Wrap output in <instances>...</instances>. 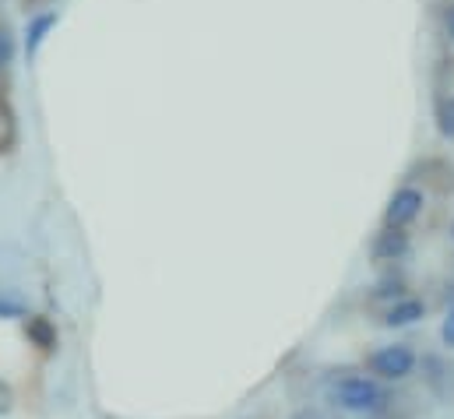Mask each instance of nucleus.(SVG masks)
Wrapping results in <instances>:
<instances>
[{
	"label": "nucleus",
	"mask_w": 454,
	"mask_h": 419,
	"mask_svg": "<svg viewBox=\"0 0 454 419\" xmlns=\"http://www.w3.org/2000/svg\"><path fill=\"white\" fill-rule=\"evenodd\" d=\"M14 409V391H11V384L0 377V416H7Z\"/></svg>",
	"instance_id": "obj_14"
},
{
	"label": "nucleus",
	"mask_w": 454,
	"mask_h": 419,
	"mask_svg": "<svg viewBox=\"0 0 454 419\" xmlns=\"http://www.w3.org/2000/svg\"><path fill=\"white\" fill-rule=\"evenodd\" d=\"M366 367H370V374H373L377 381L398 384V381H409V377L416 374L419 356H416V349H412V345L395 342V345H380L377 352H370Z\"/></svg>",
	"instance_id": "obj_2"
},
{
	"label": "nucleus",
	"mask_w": 454,
	"mask_h": 419,
	"mask_svg": "<svg viewBox=\"0 0 454 419\" xmlns=\"http://www.w3.org/2000/svg\"><path fill=\"white\" fill-rule=\"evenodd\" d=\"M427 209V194L416 187V184H402L391 198H387V205H384V225H391V229H405V225H412L419 215Z\"/></svg>",
	"instance_id": "obj_3"
},
{
	"label": "nucleus",
	"mask_w": 454,
	"mask_h": 419,
	"mask_svg": "<svg viewBox=\"0 0 454 419\" xmlns=\"http://www.w3.org/2000/svg\"><path fill=\"white\" fill-rule=\"evenodd\" d=\"M409 250H412L409 233H405V229H391V225H384V229L373 236V243H370L373 261H402Z\"/></svg>",
	"instance_id": "obj_5"
},
{
	"label": "nucleus",
	"mask_w": 454,
	"mask_h": 419,
	"mask_svg": "<svg viewBox=\"0 0 454 419\" xmlns=\"http://www.w3.org/2000/svg\"><path fill=\"white\" fill-rule=\"evenodd\" d=\"M387 296H395V300H402L405 296V289H402V282H391V279H384L377 289H373V300H387Z\"/></svg>",
	"instance_id": "obj_11"
},
{
	"label": "nucleus",
	"mask_w": 454,
	"mask_h": 419,
	"mask_svg": "<svg viewBox=\"0 0 454 419\" xmlns=\"http://www.w3.org/2000/svg\"><path fill=\"white\" fill-rule=\"evenodd\" d=\"M25 338H28V345H35L39 352H53V349H57V342H60L57 324L43 314L25 317Z\"/></svg>",
	"instance_id": "obj_6"
},
{
	"label": "nucleus",
	"mask_w": 454,
	"mask_h": 419,
	"mask_svg": "<svg viewBox=\"0 0 454 419\" xmlns=\"http://www.w3.org/2000/svg\"><path fill=\"white\" fill-rule=\"evenodd\" d=\"M441 342H444L448 349H454V304L448 307L444 320H441Z\"/></svg>",
	"instance_id": "obj_13"
},
{
	"label": "nucleus",
	"mask_w": 454,
	"mask_h": 419,
	"mask_svg": "<svg viewBox=\"0 0 454 419\" xmlns=\"http://www.w3.org/2000/svg\"><path fill=\"white\" fill-rule=\"evenodd\" d=\"M293 419H325V416H321L317 409H300V413H296Z\"/></svg>",
	"instance_id": "obj_15"
},
{
	"label": "nucleus",
	"mask_w": 454,
	"mask_h": 419,
	"mask_svg": "<svg viewBox=\"0 0 454 419\" xmlns=\"http://www.w3.org/2000/svg\"><path fill=\"white\" fill-rule=\"evenodd\" d=\"M451 240H454V222H451Z\"/></svg>",
	"instance_id": "obj_16"
},
{
	"label": "nucleus",
	"mask_w": 454,
	"mask_h": 419,
	"mask_svg": "<svg viewBox=\"0 0 454 419\" xmlns=\"http://www.w3.org/2000/svg\"><path fill=\"white\" fill-rule=\"evenodd\" d=\"M423 317H427V304H423V300L402 296V300H395V304L387 307L384 324H387V328H409V324H416V320H423Z\"/></svg>",
	"instance_id": "obj_7"
},
{
	"label": "nucleus",
	"mask_w": 454,
	"mask_h": 419,
	"mask_svg": "<svg viewBox=\"0 0 454 419\" xmlns=\"http://www.w3.org/2000/svg\"><path fill=\"white\" fill-rule=\"evenodd\" d=\"M332 399L335 406L345 409V413H380L387 406V391L377 377H363V374H348L341 377L339 384L332 388Z\"/></svg>",
	"instance_id": "obj_1"
},
{
	"label": "nucleus",
	"mask_w": 454,
	"mask_h": 419,
	"mask_svg": "<svg viewBox=\"0 0 454 419\" xmlns=\"http://www.w3.org/2000/svg\"><path fill=\"white\" fill-rule=\"evenodd\" d=\"M14 57H18V39L7 25H0V71H7L14 64Z\"/></svg>",
	"instance_id": "obj_10"
},
{
	"label": "nucleus",
	"mask_w": 454,
	"mask_h": 419,
	"mask_svg": "<svg viewBox=\"0 0 454 419\" xmlns=\"http://www.w3.org/2000/svg\"><path fill=\"white\" fill-rule=\"evenodd\" d=\"M437 18H441V32H444V39L454 43V0H448V4L441 7V14H437Z\"/></svg>",
	"instance_id": "obj_12"
},
{
	"label": "nucleus",
	"mask_w": 454,
	"mask_h": 419,
	"mask_svg": "<svg viewBox=\"0 0 454 419\" xmlns=\"http://www.w3.org/2000/svg\"><path fill=\"white\" fill-rule=\"evenodd\" d=\"M434 123L444 141H454V92H441L434 99Z\"/></svg>",
	"instance_id": "obj_8"
},
{
	"label": "nucleus",
	"mask_w": 454,
	"mask_h": 419,
	"mask_svg": "<svg viewBox=\"0 0 454 419\" xmlns=\"http://www.w3.org/2000/svg\"><path fill=\"white\" fill-rule=\"evenodd\" d=\"M57 25H60V11H35V14H28V21H25V39H21L28 60L39 57L43 43L50 39V32H53Z\"/></svg>",
	"instance_id": "obj_4"
},
{
	"label": "nucleus",
	"mask_w": 454,
	"mask_h": 419,
	"mask_svg": "<svg viewBox=\"0 0 454 419\" xmlns=\"http://www.w3.org/2000/svg\"><path fill=\"white\" fill-rule=\"evenodd\" d=\"M28 317V304L11 293V289H0V320H25Z\"/></svg>",
	"instance_id": "obj_9"
}]
</instances>
